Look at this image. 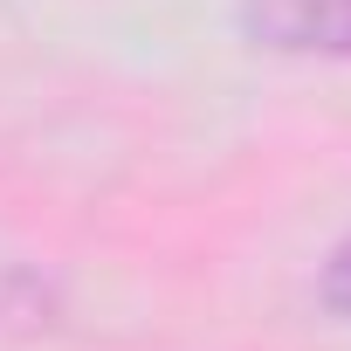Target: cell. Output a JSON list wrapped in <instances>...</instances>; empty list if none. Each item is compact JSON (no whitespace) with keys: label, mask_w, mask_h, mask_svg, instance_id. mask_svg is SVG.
<instances>
[{"label":"cell","mask_w":351,"mask_h":351,"mask_svg":"<svg viewBox=\"0 0 351 351\" xmlns=\"http://www.w3.org/2000/svg\"><path fill=\"white\" fill-rule=\"evenodd\" d=\"M317 303H324L337 324H351V234L324 255V269H317Z\"/></svg>","instance_id":"2"},{"label":"cell","mask_w":351,"mask_h":351,"mask_svg":"<svg viewBox=\"0 0 351 351\" xmlns=\"http://www.w3.org/2000/svg\"><path fill=\"white\" fill-rule=\"evenodd\" d=\"M234 35L262 56L351 62V0H234Z\"/></svg>","instance_id":"1"}]
</instances>
